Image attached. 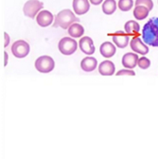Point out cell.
I'll return each mask as SVG.
<instances>
[{"mask_svg": "<svg viewBox=\"0 0 158 159\" xmlns=\"http://www.w3.org/2000/svg\"><path fill=\"white\" fill-rule=\"evenodd\" d=\"M142 39L151 47H158V17L151 18L144 25L142 30Z\"/></svg>", "mask_w": 158, "mask_h": 159, "instance_id": "6da1fadb", "label": "cell"}, {"mask_svg": "<svg viewBox=\"0 0 158 159\" xmlns=\"http://www.w3.org/2000/svg\"><path fill=\"white\" fill-rule=\"evenodd\" d=\"M80 21V19H78L76 17V15L73 13V11H71L68 9L63 10L59 12L56 16H55V22H54V27H60L64 30L68 29L72 24L77 23Z\"/></svg>", "mask_w": 158, "mask_h": 159, "instance_id": "7a4b0ae2", "label": "cell"}, {"mask_svg": "<svg viewBox=\"0 0 158 159\" xmlns=\"http://www.w3.org/2000/svg\"><path fill=\"white\" fill-rule=\"evenodd\" d=\"M55 67V62L50 56H41L35 61V68L41 73H49Z\"/></svg>", "mask_w": 158, "mask_h": 159, "instance_id": "3957f363", "label": "cell"}, {"mask_svg": "<svg viewBox=\"0 0 158 159\" xmlns=\"http://www.w3.org/2000/svg\"><path fill=\"white\" fill-rule=\"evenodd\" d=\"M59 50L64 55H72L78 48V43L71 37H64L60 40L58 45Z\"/></svg>", "mask_w": 158, "mask_h": 159, "instance_id": "277c9868", "label": "cell"}, {"mask_svg": "<svg viewBox=\"0 0 158 159\" xmlns=\"http://www.w3.org/2000/svg\"><path fill=\"white\" fill-rule=\"evenodd\" d=\"M43 7H44L43 2H40L39 0H29L24 5L23 11L27 17L34 19L37 16V14L40 12V11L43 9Z\"/></svg>", "mask_w": 158, "mask_h": 159, "instance_id": "5b68a950", "label": "cell"}, {"mask_svg": "<svg viewBox=\"0 0 158 159\" xmlns=\"http://www.w3.org/2000/svg\"><path fill=\"white\" fill-rule=\"evenodd\" d=\"M11 53L16 58H25L29 53V45L24 40H18L11 46Z\"/></svg>", "mask_w": 158, "mask_h": 159, "instance_id": "8992f818", "label": "cell"}, {"mask_svg": "<svg viewBox=\"0 0 158 159\" xmlns=\"http://www.w3.org/2000/svg\"><path fill=\"white\" fill-rule=\"evenodd\" d=\"M130 45H131V48L138 54L146 55L149 52V48L146 45V43L144 41H142V40L137 36L133 37L132 39V41L130 42Z\"/></svg>", "mask_w": 158, "mask_h": 159, "instance_id": "52a82bcc", "label": "cell"}, {"mask_svg": "<svg viewBox=\"0 0 158 159\" xmlns=\"http://www.w3.org/2000/svg\"><path fill=\"white\" fill-rule=\"evenodd\" d=\"M53 19H54L53 14L50 11H46V10L40 11L36 16L37 24L42 28H47L49 25H51L53 22Z\"/></svg>", "mask_w": 158, "mask_h": 159, "instance_id": "ba28073f", "label": "cell"}, {"mask_svg": "<svg viewBox=\"0 0 158 159\" xmlns=\"http://www.w3.org/2000/svg\"><path fill=\"white\" fill-rule=\"evenodd\" d=\"M113 42L117 48H125L130 42L129 34L125 33L122 30H118L115 34H113Z\"/></svg>", "mask_w": 158, "mask_h": 159, "instance_id": "9c48e42d", "label": "cell"}, {"mask_svg": "<svg viewBox=\"0 0 158 159\" xmlns=\"http://www.w3.org/2000/svg\"><path fill=\"white\" fill-rule=\"evenodd\" d=\"M79 47H80V49L86 55H92L95 52L94 42L88 36L81 38L80 42H79Z\"/></svg>", "mask_w": 158, "mask_h": 159, "instance_id": "30bf717a", "label": "cell"}, {"mask_svg": "<svg viewBox=\"0 0 158 159\" xmlns=\"http://www.w3.org/2000/svg\"><path fill=\"white\" fill-rule=\"evenodd\" d=\"M90 9L89 0H73V10L76 14H85Z\"/></svg>", "mask_w": 158, "mask_h": 159, "instance_id": "8fae6325", "label": "cell"}, {"mask_svg": "<svg viewBox=\"0 0 158 159\" xmlns=\"http://www.w3.org/2000/svg\"><path fill=\"white\" fill-rule=\"evenodd\" d=\"M138 59L139 58H138V56L135 53L128 52L124 54V56L122 57V66L129 69H133L137 66Z\"/></svg>", "mask_w": 158, "mask_h": 159, "instance_id": "7c38bea8", "label": "cell"}, {"mask_svg": "<svg viewBox=\"0 0 158 159\" xmlns=\"http://www.w3.org/2000/svg\"><path fill=\"white\" fill-rule=\"evenodd\" d=\"M115 65L111 61H108V60L102 62V64L98 66V72L102 76H112L115 74Z\"/></svg>", "mask_w": 158, "mask_h": 159, "instance_id": "4fadbf2b", "label": "cell"}, {"mask_svg": "<svg viewBox=\"0 0 158 159\" xmlns=\"http://www.w3.org/2000/svg\"><path fill=\"white\" fill-rule=\"evenodd\" d=\"M97 66V59L94 57H85L81 62V67L85 72H92L96 69Z\"/></svg>", "mask_w": 158, "mask_h": 159, "instance_id": "5bb4252c", "label": "cell"}, {"mask_svg": "<svg viewBox=\"0 0 158 159\" xmlns=\"http://www.w3.org/2000/svg\"><path fill=\"white\" fill-rule=\"evenodd\" d=\"M101 54L105 58H111L115 54V47L111 42H104L100 48Z\"/></svg>", "mask_w": 158, "mask_h": 159, "instance_id": "9a60e30c", "label": "cell"}, {"mask_svg": "<svg viewBox=\"0 0 158 159\" xmlns=\"http://www.w3.org/2000/svg\"><path fill=\"white\" fill-rule=\"evenodd\" d=\"M125 31L127 34L129 35H134V36H137L139 34V31H140V27H139V24H138L136 21H133V20H130L128 21L125 26Z\"/></svg>", "mask_w": 158, "mask_h": 159, "instance_id": "2e32d148", "label": "cell"}, {"mask_svg": "<svg viewBox=\"0 0 158 159\" xmlns=\"http://www.w3.org/2000/svg\"><path fill=\"white\" fill-rule=\"evenodd\" d=\"M84 29L81 24L74 23L68 28V34L73 38H80L84 35Z\"/></svg>", "mask_w": 158, "mask_h": 159, "instance_id": "e0dca14e", "label": "cell"}, {"mask_svg": "<svg viewBox=\"0 0 158 159\" xmlns=\"http://www.w3.org/2000/svg\"><path fill=\"white\" fill-rule=\"evenodd\" d=\"M149 12H150V10L145 6H142V5L135 6L133 10V16L137 20H144L148 17Z\"/></svg>", "mask_w": 158, "mask_h": 159, "instance_id": "ac0fdd59", "label": "cell"}, {"mask_svg": "<svg viewBox=\"0 0 158 159\" xmlns=\"http://www.w3.org/2000/svg\"><path fill=\"white\" fill-rule=\"evenodd\" d=\"M116 10V2L115 0H105L102 3V11L105 14H113Z\"/></svg>", "mask_w": 158, "mask_h": 159, "instance_id": "d6986e66", "label": "cell"}, {"mask_svg": "<svg viewBox=\"0 0 158 159\" xmlns=\"http://www.w3.org/2000/svg\"><path fill=\"white\" fill-rule=\"evenodd\" d=\"M133 0H120L118 1V9L121 11H128L133 8Z\"/></svg>", "mask_w": 158, "mask_h": 159, "instance_id": "ffe728a7", "label": "cell"}, {"mask_svg": "<svg viewBox=\"0 0 158 159\" xmlns=\"http://www.w3.org/2000/svg\"><path fill=\"white\" fill-rule=\"evenodd\" d=\"M137 66H139L141 69H147L151 66V61L147 57H141V58L138 59Z\"/></svg>", "mask_w": 158, "mask_h": 159, "instance_id": "44dd1931", "label": "cell"}, {"mask_svg": "<svg viewBox=\"0 0 158 159\" xmlns=\"http://www.w3.org/2000/svg\"><path fill=\"white\" fill-rule=\"evenodd\" d=\"M134 5H135V6H139V5L145 6V7H147L150 11H151L152 8H153L152 0H135Z\"/></svg>", "mask_w": 158, "mask_h": 159, "instance_id": "7402d4cb", "label": "cell"}, {"mask_svg": "<svg viewBox=\"0 0 158 159\" xmlns=\"http://www.w3.org/2000/svg\"><path fill=\"white\" fill-rule=\"evenodd\" d=\"M125 75H129V76H134L135 72L130 69H122L120 70L118 72H116V76H125Z\"/></svg>", "mask_w": 158, "mask_h": 159, "instance_id": "603a6c76", "label": "cell"}, {"mask_svg": "<svg viewBox=\"0 0 158 159\" xmlns=\"http://www.w3.org/2000/svg\"><path fill=\"white\" fill-rule=\"evenodd\" d=\"M4 38H5V42H4V48H7L10 44V36L7 32L4 33Z\"/></svg>", "mask_w": 158, "mask_h": 159, "instance_id": "cb8c5ba5", "label": "cell"}, {"mask_svg": "<svg viewBox=\"0 0 158 159\" xmlns=\"http://www.w3.org/2000/svg\"><path fill=\"white\" fill-rule=\"evenodd\" d=\"M89 1H90V3L93 4V5H100V4L102 3L103 0H89Z\"/></svg>", "mask_w": 158, "mask_h": 159, "instance_id": "d4e9b609", "label": "cell"}, {"mask_svg": "<svg viewBox=\"0 0 158 159\" xmlns=\"http://www.w3.org/2000/svg\"><path fill=\"white\" fill-rule=\"evenodd\" d=\"M4 59H5V61H4V66H7V64H8V59H9V57H8V53L5 51L4 52Z\"/></svg>", "mask_w": 158, "mask_h": 159, "instance_id": "484cf974", "label": "cell"}]
</instances>
